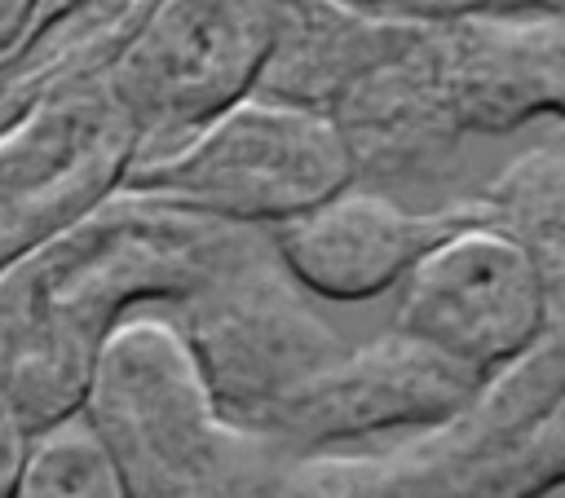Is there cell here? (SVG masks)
<instances>
[{"mask_svg":"<svg viewBox=\"0 0 565 498\" xmlns=\"http://www.w3.org/2000/svg\"><path fill=\"white\" fill-rule=\"evenodd\" d=\"M477 207L516 229L543 273V322L441 423L362 454L291 458L274 498H552L565 485V150L516 154Z\"/></svg>","mask_w":565,"mask_h":498,"instance_id":"obj_1","label":"cell"},{"mask_svg":"<svg viewBox=\"0 0 565 498\" xmlns=\"http://www.w3.org/2000/svg\"><path fill=\"white\" fill-rule=\"evenodd\" d=\"M247 225L119 185L88 216L0 269V388L31 427L79 410L93 357L141 304H177Z\"/></svg>","mask_w":565,"mask_h":498,"instance_id":"obj_2","label":"cell"},{"mask_svg":"<svg viewBox=\"0 0 565 498\" xmlns=\"http://www.w3.org/2000/svg\"><path fill=\"white\" fill-rule=\"evenodd\" d=\"M79 414L128 498H274L291 450L225 414L172 313L132 308L102 339Z\"/></svg>","mask_w":565,"mask_h":498,"instance_id":"obj_3","label":"cell"},{"mask_svg":"<svg viewBox=\"0 0 565 498\" xmlns=\"http://www.w3.org/2000/svg\"><path fill=\"white\" fill-rule=\"evenodd\" d=\"M358 181L331 115L247 93L190 132L137 150L124 185L172 207L269 229Z\"/></svg>","mask_w":565,"mask_h":498,"instance_id":"obj_4","label":"cell"},{"mask_svg":"<svg viewBox=\"0 0 565 498\" xmlns=\"http://www.w3.org/2000/svg\"><path fill=\"white\" fill-rule=\"evenodd\" d=\"M230 419L265 432L349 339L282 269L265 229H243L207 278L172 308Z\"/></svg>","mask_w":565,"mask_h":498,"instance_id":"obj_5","label":"cell"},{"mask_svg":"<svg viewBox=\"0 0 565 498\" xmlns=\"http://www.w3.org/2000/svg\"><path fill=\"white\" fill-rule=\"evenodd\" d=\"M141 132L106 84V66L62 79L0 128V269L110 198Z\"/></svg>","mask_w":565,"mask_h":498,"instance_id":"obj_6","label":"cell"},{"mask_svg":"<svg viewBox=\"0 0 565 498\" xmlns=\"http://www.w3.org/2000/svg\"><path fill=\"white\" fill-rule=\"evenodd\" d=\"M393 331L486 375L521 353L543 322V273L530 242L459 198V216L393 286Z\"/></svg>","mask_w":565,"mask_h":498,"instance_id":"obj_7","label":"cell"},{"mask_svg":"<svg viewBox=\"0 0 565 498\" xmlns=\"http://www.w3.org/2000/svg\"><path fill=\"white\" fill-rule=\"evenodd\" d=\"M278 0H150L106 62V84L141 132L163 145L256 93Z\"/></svg>","mask_w":565,"mask_h":498,"instance_id":"obj_8","label":"cell"},{"mask_svg":"<svg viewBox=\"0 0 565 498\" xmlns=\"http://www.w3.org/2000/svg\"><path fill=\"white\" fill-rule=\"evenodd\" d=\"M477 379V370L388 326L366 344H349L265 432L296 458L353 441H388L450 419L472 397Z\"/></svg>","mask_w":565,"mask_h":498,"instance_id":"obj_9","label":"cell"},{"mask_svg":"<svg viewBox=\"0 0 565 498\" xmlns=\"http://www.w3.org/2000/svg\"><path fill=\"white\" fill-rule=\"evenodd\" d=\"M327 115L353 154L358 181L380 190L437 181L463 145L441 18H406L388 53Z\"/></svg>","mask_w":565,"mask_h":498,"instance_id":"obj_10","label":"cell"},{"mask_svg":"<svg viewBox=\"0 0 565 498\" xmlns=\"http://www.w3.org/2000/svg\"><path fill=\"white\" fill-rule=\"evenodd\" d=\"M459 216V203L415 212L393 190L349 181L322 203L269 225L282 269L331 304H362L402 282L411 260Z\"/></svg>","mask_w":565,"mask_h":498,"instance_id":"obj_11","label":"cell"},{"mask_svg":"<svg viewBox=\"0 0 565 498\" xmlns=\"http://www.w3.org/2000/svg\"><path fill=\"white\" fill-rule=\"evenodd\" d=\"M463 137H503L539 115L565 123V9L441 18Z\"/></svg>","mask_w":565,"mask_h":498,"instance_id":"obj_12","label":"cell"},{"mask_svg":"<svg viewBox=\"0 0 565 498\" xmlns=\"http://www.w3.org/2000/svg\"><path fill=\"white\" fill-rule=\"evenodd\" d=\"M402 26L406 13L366 9L358 0H278L256 93L327 115L340 93L388 53Z\"/></svg>","mask_w":565,"mask_h":498,"instance_id":"obj_13","label":"cell"},{"mask_svg":"<svg viewBox=\"0 0 565 498\" xmlns=\"http://www.w3.org/2000/svg\"><path fill=\"white\" fill-rule=\"evenodd\" d=\"M13 498H128V489L110 450L75 410L31 432Z\"/></svg>","mask_w":565,"mask_h":498,"instance_id":"obj_14","label":"cell"},{"mask_svg":"<svg viewBox=\"0 0 565 498\" xmlns=\"http://www.w3.org/2000/svg\"><path fill=\"white\" fill-rule=\"evenodd\" d=\"M366 9L406 13V18H463V13H552L565 0H358Z\"/></svg>","mask_w":565,"mask_h":498,"instance_id":"obj_15","label":"cell"},{"mask_svg":"<svg viewBox=\"0 0 565 498\" xmlns=\"http://www.w3.org/2000/svg\"><path fill=\"white\" fill-rule=\"evenodd\" d=\"M31 432L35 427L26 423V414L18 410V401L0 388V498H13V485H18V472H22Z\"/></svg>","mask_w":565,"mask_h":498,"instance_id":"obj_16","label":"cell"},{"mask_svg":"<svg viewBox=\"0 0 565 498\" xmlns=\"http://www.w3.org/2000/svg\"><path fill=\"white\" fill-rule=\"evenodd\" d=\"M35 9H40V0H0V53L22 40V31L31 26Z\"/></svg>","mask_w":565,"mask_h":498,"instance_id":"obj_17","label":"cell"}]
</instances>
